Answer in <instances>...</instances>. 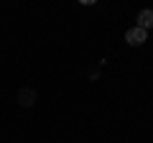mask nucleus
<instances>
[{"label":"nucleus","instance_id":"f257e3e1","mask_svg":"<svg viewBox=\"0 0 153 143\" xmlns=\"http://www.w3.org/2000/svg\"><path fill=\"white\" fill-rule=\"evenodd\" d=\"M125 41H128V46H143L148 41V31L133 26V28H128V31H125Z\"/></svg>","mask_w":153,"mask_h":143},{"label":"nucleus","instance_id":"f03ea898","mask_svg":"<svg viewBox=\"0 0 153 143\" xmlns=\"http://www.w3.org/2000/svg\"><path fill=\"white\" fill-rule=\"evenodd\" d=\"M16 100H18L21 107H33L36 100H38V95H36V89H33V87H21V89H18V95H16Z\"/></svg>","mask_w":153,"mask_h":143},{"label":"nucleus","instance_id":"7ed1b4c3","mask_svg":"<svg viewBox=\"0 0 153 143\" xmlns=\"http://www.w3.org/2000/svg\"><path fill=\"white\" fill-rule=\"evenodd\" d=\"M135 26L138 28H143V31H151L153 28V10H148V8H143L140 13H138V18H135Z\"/></svg>","mask_w":153,"mask_h":143}]
</instances>
